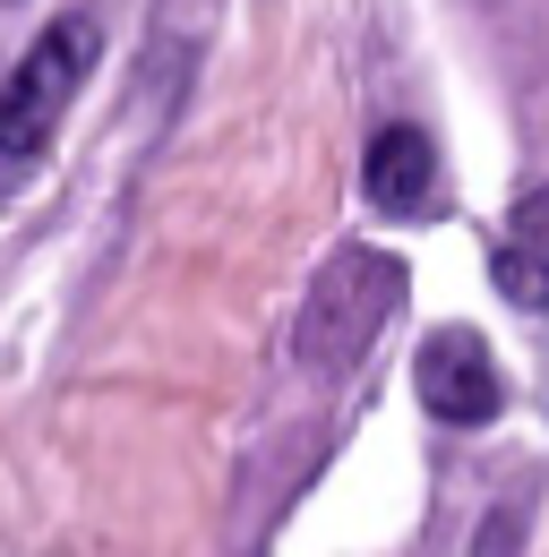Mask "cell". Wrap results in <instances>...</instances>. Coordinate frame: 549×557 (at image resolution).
Returning <instances> with one entry per match:
<instances>
[{
	"mask_svg": "<svg viewBox=\"0 0 549 557\" xmlns=\"http://www.w3.org/2000/svg\"><path fill=\"white\" fill-rule=\"evenodd\" d=\"M489 283H498L507 309H533V318L549 309V258L524 249V240H498V249H489Z\"/></svg>",
	"mask_w": 549,
	"mask_h": 557,
	"instance_id": "5b68a950",
	"label": "cell"
},
{
	"mask_svg": "<svg viewBox=\"0 0 549 557\" xmlns=\"http://www.w3.org/2000/svg\"><path fill=\"white\" fill-rule=\"evenodd\" d=\"M361 189H369L378 214H429L438 207V146L412 121H387L369 138V154H361Z\"/></svg>",
	"mask_w": 549,
	"mask_h": 557,
	"instance_id": "277c9868",
	"label": "cell"
},
{
	"mask_svg": "<svg viewBox=\"0 0 549 557\" xmlns=\"http://www.w3.org/2000/svg\"><path fill=\"white\" fill-rule=\"evenodd\" d=\"M515 541H524V497H507V506H498V523H489V549L473 541V557H515Z\"/></svg>",
	"mask_w": 549,
	"mask_h": 557,
	"instance_id": "52a82bcc",
	"label": "cell"
},
{
	"mask_svg": "<svg viewBox=\"0 0 549 557\" xmlns=\"http://www.w3.org/2000/svg\"><path fill=\"white\" fill-rule=\"evenodd\" d=\"M412 395H420V412L447 420V429H480V420H498V404H507L498 360H489V344H480L473 326H438V335L420 344Z\"/></svg>",
	"mask_w": 549,
	"mask_h": 557,
	"instance_id": "3957f363",
	"label": "cell"
},
{
	"mask_svg": "<svg viewBox=\"0 0 549 557\" xmlns=\"http://www.w3.org/2000/svg\"><path fill=\"white\" fill-rule=\"evenodd\" d=\"M515 240L549 258V189H524V198H515Z\"/></svg>",
	"mask_w": 549,
	"mask_h": 557,
	"instance_id": "8992f818",
	"label": "cell"
},
{
	"mask_svg": "<svg viewBox=\"0 0 549 557\" xmlns=\"http://www.w3.org/2000/svg\"><path fill=\"white\" fill-rule=\"evenodd\" d=\"M404 309V258L387 249H343L318 267L309 300H301V360L318 377H343L361 369V351L378 344V326Z\"/></svg>",
	"mask_w": 549,
	"mask_h": 557,
	"instance_id": "7a4b0ae2",
	"label": "cell"
},
{
	"mask_svg": "<svg viewBox=\"0 0 549 557\" xmlns=\"http://www.w3.org/2000/svg\"><path fill=\"white\" fill-rule=\"evenodd\" d=\"M95 52H103V26H95L86 9L52 17V26L26 44V61H17V70H9V86H0V181H17L44 146L61 138L69 95L86 86Z\"/></svg>",
	"mask_w": 549,
	"mask_h": 557,
	"instance_id": "6da1fadb",
	"label": "cell"
}]
</instances>
